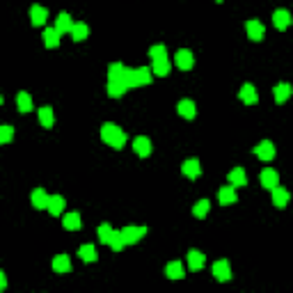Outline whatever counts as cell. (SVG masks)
<instances>
[{
    "mask_svg": "<svg viewBox=\"0 0 293 293\" xmlns=\"http://www.w3.org/2000/svg\"><path fill=\"white\" fill-rule=\"evenodd\" d=\"M101 140L106 144H110L113 149H121V147L126 144V133L121 131L117 124H110L108 121V124L101 126Z\"/></svg>",
    "mask_w": 293,
    "mask_h": 293,
    "instance_id": "1",
    "label": "cell"
},
{
    "mask_svg": "<svg viewBox=\"0 0 293 293\" xmlns=\"http://www.w3.org/2000/svg\"><path fill=\"white\" fill-rule=\"evenodd\" d=\"M119 232H121V238H124V245H135L147 234V227H124Z\"/></svg>",
    "mask_w": 293,
    "mask_h": 293,
    "instance_id": "2",
    "label": "cell"
},
{
    "mask_svg": "<svg viewBox=\"0 0 293 293\" xmlns=\"http://www.w3.org/2000/svg\"><path fill=\"white\" fill-rule=\"evenodd\" d=\"M254 154H257V158H261L263 163H268L275 158V144L270 142V140H261V142L254 147Z\"/></svg>",
    "mask_w": 293,
    "mask_h": 293,
    "instance_id": "3",
    "label": "cell"
},
{
    "mask_svg": "<svg viewBox=\"0 0 293 293\" xmlns=\"http://www.w3.org/2000/svg\"><path fill=\"white\" fill-rule=\"evenodd\" d=\"M213 277L218 282H229L232 280V266H229L227 259H220V261L213 263Z\"/></svg>",
    "mask_w": 293,
    "mask_h": 293,
    "instance_id": "4",
    "label": "cell"
},
{
    "mask_svg": "<svg viewBox=\"0 0 293 293\" xmlns=\"http://www.w3.org/2000/svg\"><path fill=\"white\" fill-rule=\"evenodd\" d=\"M174 62H176V66H179V69H183V71H188V69H192V66H195V58H192V53L188 51V48H181L179 53L174 55Z\"/></svg>",
    "mask_w": 293,
    "mask_h": 293,
    "instance_id": "5",
    "label": "cell"
},
{
    "mask_svg": "<svg viewBox=\"0 0 293 293\" xmlns=\"http://www.w3.org/2000/svg\"><path fill=\"white\" fill-rule=\"evenodd\" d=\"M245 30H247V37H250L252 42H261L263 35H266V28H263V23H261V21H254V18L245 23Z\"/></svg>",
    "mask_w": 293,
    "mask_h": 293,
    "instance_id": "6",
    "label": "cell"
},
{
    "mask_svg": "<svg viewBox=\"0 0 293 293\" xmlns=\"http://www.w3.org/2000/svg\"><path fill=\"white\" fill-rule=\"evenodd\" d=\"M181 172H183L188 179H197L199 174H202V165H199L197 158H188V161H183V165H181Z\"/></svg>",
    "mask_w": 293,
    "mask_h": 293,
    "instance_id": "7",
    "label": "cell"
},
{
    "mask_svg": "<svg viewBox=\"0 0 293 293\" xmlns=\"http://www.w3.org/2000/svg\"><path fill=\"white\" fill-rule=\"evenodd\" d=\"M133 151L140 156V158H147L151 154V140L144 138V135H138V138L133 140Z\"/></svg>",
    "mask_w": 293,
    "mask_h": 293,
    "instance_id": "8",
    "label": "cell"
},
{
    "mask_svg": "<svg viewBox=\"0 0 293 293\" xmlns=\"http://www.w3.org/2000/svg\"><path fill=\"white\" fill-rule=\"evenodd\" d=\"M261 185L263 188H268V190L277 188V185H280V174H277L273 168H266L261 172Z\"/></svg>",
    "mask_w": 293,
    "mask_h": 293,
    "instance_id": "9",
    "label": "cell"
},
{
    "mask_svg": "<svg viewBox=\"0 0 293 293\" xmlns=\"http://www.w3.org/2000/svg\"><path fill=\"white\" fill-rule=\"evenodd\" d=\"M238 96H240V101H243V103H247V106H254V103L259 101L257 90H254V85H250V83H245L243 87H240Z\"/></svg>",
    "mask_w": 293,
    "mask_h": 293,
    "instance_id": "10",
    "label": "cell"
},
{
    "mask_svg": "<svg viewBox=\"0 0 293 293\" xmlns=\"http://www.w3.org/2000/svg\"><path fill=\"white\" fill-rule=\"evenodd\" d=\"M62 227L66 229V232H78V229L83 227V220H80V213H66L64 218H62Z\"/></svg>",
    "mask_w": 293,
    "mask_h": 293,
    "instance_id": "11",
    "label": "cell"
},
{
    "mask_svg": "<svg viewBox=\"0 0 293 293\" xmlns=\"http://www.w3.org/2000/svg\"><path fill=\"white\" fill-rule=\"evenodd\" d=\"M48 18V9L42 5H32L30 7V23L32 25H44Z\"/></svg>",
    "mask_w": 293,
    "mask_h": 293,
    "instance_id": "12",
    "label": "cell"
},
{
    "mask_svg": "<svg viewBox=\"0 0 293 293\" xmlns=\"http://www.w3.org/2000/svg\"><path fill=\"white\" fill-rule=\"evenodd\" d=\"M64 206H66L64 197H62V195H53V197L48 199L46 211L51 213V216H62V211H64Z\"/></svg>",
    "mask_w": 293,
    "mask_h": 293,
    "instance_id": "13",
    "label": "cell"
},
{
    "mask_svg": "<svg viewBox=\"0 0 293 293\" xmlns=\"http://www.w3.org/2000/svg\"><path fill=\"white\" fill-rule=\"evenodd\" d=\"M273 23H275L277 30H287L289 25H291V14H289L287 9H275V14H273Z\"/></svg>",
    "mask_w": 293,
    "mask_h": 293,
    "instance_id": "14",
    "label": "cell"
},
{
    "mask_svg": "<svg viewBox=\"0 0 293 293\" xmlns=\"http://www.w3.org/2000/svg\"><path fill=\"white\" fill-rule=\"evenodd\" d=\"M71 28H73V18L66 12L58 14V18H55V30L62 35V32H71Z\"/></svg>",
    "mask_w": 293,
    "mask_h": 293,
    "instance_id": "15",
    "label": "cell"
},
{
    "mask_svg": "<svg viewBox=\"0 0 293 293\" xmlns=\"http://www.w3.org/2000/svg\"><path fill=\"white\" fill-rule=\"evenodd\" d=\"M176 110H179V115H181V117H185V119H195V115H197L195 101H190V99H183V101H179Z\"/></svg>",
    "mask_w": 293,
    "mask_h": 293,
    "instance_id": "16",
    "label": "cell"
},
{
    "mask_svg": "<svg viewBox=\"0 0 293 293\" xmlns=\"http://www.w3.org/2000/svg\"><path fill=\"white\" fill-rule=\"evenodd\" d=\"M30 199H32V206H35V209H46V206H48V199H51V195H48L44 188H37V190H32Z\"/></svg>",
    "mask_w": 293,
    "mask_h": 293,
    "instance_id": "17",
    "label": "cell"
},
{
    "mask_svg": "<svg viewBox=\"0 0 293 293\" xmlns=\"http://www.w3.org/2000/svg\"><path fill=\"white\" fill-rule=\"evenodd\" d=\"M204 263H206V257H204L199 250H190V252H188V268H190V270H202Z\"/></svg>",
    "mask_w": 293,
    "mask_h": 293,
    "instance_id": "18",
    "label": "cell"
},
{
    "mask_svg": "<svg viewBox=\"0 0 293 293\" xmlns=\"http://www.w3.org/2000/svg\"><path fill=\"white\" fill-rule=\"evenodd\" d=\"M165 275H168L170 280H183V275H185L183 263L181 261H170L168 266H165Z\"/></svg>",
    "mask_w": 293,
    "mask_h": 293,
    "instance_id": "19",
    "label": "cell"
},
{
    "mask_svg": "<svg viewBox=\"0 0 293 293\" xmlns=\"http://www.w3.org/2000/svg\"><path fill=\"white\" fill-rule=\"evenodd\" d=\"M270 192H273V204H275L277 209H284L289 204V190H284V188L277 185V188H273Z\"/></svg>",
    "mask_w": 293,
    "mask_h": 293,
    "instance_id": "20",
    "label": "cell"
},
{
    "mask_svg": "<svg viewBox=\"0 0 293 293\" xmlns=\"http://www.w3.org/2000/svg\"><path fill=\"white\" fill-rule=\"evenodd\" d=\"M78 257L83 259L85 263H94L96 259H99V254H96V247L87 243V245H80V250H78Z\"/></svg>",
    "mask_w": 293,
    "mask_h": 293,
    "instance_id": "21",
    "label": "cell"
},
{
    "mask_svg": "<svg viewBox=\"0 0 293 293\" xmlns=\"http://www.w3.org/2000/svg\"><path fill=\"white\" fill-rule=\"evenodd\" d=\"M53 270L55 273H69L71 270V259L66 257V254H58L53 259Z\"/></svg>",
    "mask_w": 293,
    "mask_h": 293,
    "instance_id": "22",
    "label": "cell"
},
{
    "mask_svg": "<svg viewBox=\"0 0 293 293\" xmlns=\"http://www.w3.org/2000/svg\"><path fill=\"white\" fill-rule=\"evenodd\" d=\"M39 121H42L44 128H51V126L55 124V110H53V108H48V106L39 108Z\"/></svg>",
    "mask_w": 293,
    "mask_h": 293,
    "instance_id": "23",
    "label": "cell"
},
{
    "mask_svg": "<svg viewBox=\"0 0 293 293\" xmlns=\"http://www.w3.org/2000/svg\"><path fill=\"white\" fill-rule=\"evenodd\" d=\"M218 202L225 204V206H229V204L236 202V192H234L232 185H225V188H220V190H218Z\"/></svg>",
    "mask_w": 293,
    "mask_h": 293,
    "instance_id": "24",
    "label": "cell"
},
{
    "mask_svg": "<svg viewBox=\"0 0 293 293\" xmlns=\"http://www.w3.org/2000/svg\"><path fill=\"white\" fill-rule=\"evenodd\" d=\"M229 183H232V188L234 185H245L247 183V174H245V170L243 168H236V170H232V172H229Z\"/></svg>",
    "mask_w": 293,
    "mask_h": 293,
    "instance_id": "25",
    "label": "cell"
},
{
    "mask_svg": "<svg viewBox=\"0 0 293 293\" xmlns=\"http://www.w3.org/2000/svg\"><path fill=\"white\" fill-rule=\"evenodd\" d=\"M273 94H275V101H277V103L289 101V96H291V85H289V83H280V85H275Z\"/></svg>",
    "mask_w": 293,
    "mask_h": 293,
    "instance_id": "26",
    "label": "cell"
},
{
    "mask_svg": "<svg viewBox=\"0 0 293 293\" xmlns=\"http://www.w3.org/2000/svg\"><path fill=\"white\" fill-rule=\"evenodd\" d=\"M58 44H60V32L55 30V28H46V30H44V46L55 48Z\"/></svg>",
    "mask_w": 293,
    "mask_h": 293,
    "instance_id": "27",
    "label": "cell"
},
{
    "mask_svg": "<svg viewBox=\"0 0 293 293\" xmlns=\"http://www.w3.org/2000/svg\"><path fill=\"white\" fill-rule=\"evenodd\" d=\"M16 106L21 113H30L32 110V96L28 92H18L16 94Z\"/></svg>",
    "mask_w": 293,
    "mask_h": 293,
    "instance_id": "28",
    "label": "cell"
},
{
    "mask_svg": "<svg viewBox=\"0 0 293 293\" xmlns=\"http://www.w3.org/2000/svg\"><path fill=\"white\" fill-rule=\"evenodd\" d=\"M170 69H172V64H170V60H156L154 64H151V73L154 76H161L165 78L170 73Z\"/></svg>",
    "mask_w": 293,
    "mask_h": 293,
    "instance_id": "29",
    "label": "cell"
},
{
    "mask_svg": "<svg viewBox=\"0 0 293 293\" xmlns=\"http://www.w3.org/2000/svg\"><path fill=\"white\" fill-rule=\"evenodd\" d=\"M209 211H211V202H209V199H199V202L192 206V216L202 218V220H204V218L209 216Z\"/></svg>",
    "mask_w": 293,
    "mask_h": 293,
    "instance_id": "30",
    "label": "cell"
},
{
    "mask_svg": "<svg viewBox=\"0 0 293 293\" xmlns=\"http://www.w3.org/2000/svg\"><path fill=\"white\" fill-rule=\"evenodd\" d=\"M126 90V85L121 83V80H108V94L113 96V99H119V96H124Z\"/></svg>",
    "mask_w": 293,
    "mask_h": 293,
    "instance_id": "31",
    "label": "cell"
},
{
    "mask_svg": "<svg viewBox=\"0 0 293 293\" xmlns=\"http://www.w3.org/2000/svg\"><path fill=\"white\" fill-rule=\"evenodd\" d=\"M124 71H126V66L121 64V62H113V64L108 66V80H121V78H124Z\"/></svg>",
    "mask_w": 293,
    "mask_h": 293,
    "instance_id": "32",
    "label": "cell"
},
{
    "mask_svg": "<svg viewBox=\"0 0 293 293\" xmlns=\"http://www.w3.org/2000/svg\"><path fill=\"white\" fill-rule=\"evenodd\" d=\"M87 32H90V28H87L85 23H73V28H71L69 35H71L73 42H83L85 37H87Z\"/></svg>",
    "mask_w": 293,
    "mask_h": 293,
    "instance_id": "33",
    "label": "cell"
},
{
    "mask_svg": "<svg viewBox=\"0 0 293 293\" xmlns=\"http://www.w3.org/2000/svg\"><path fill=\"white\" fill-rule=\"evenodd\" d=\"M135 73H138V85H149L154 80V73H151L149 66H138Z\"/></svg>",
    "mask_w": 293,
    "mask_h": 293,
    "instance_id": "34",
    "label": "cell"
},
{
    "mask_svg": "<svg viewBox=\"0 0 293 293\" xmlns=\"http://www.w3.org/2000/svg\"><path fill=\"white\" fill-rule=\"evenodd\" d=\"M121 83L126 85V90H131V87H140L135 69H126V71H124V78H121Z\"/></svg>",
    "mask_w": 293,
    "mask_h": 293,
    "instance_id": "35",
    "label": "cell"
},
{
    "mask_svg": "<svg viewBox=\"0 0 293 293\" xmlns=\"http://www.w3.org/2000/svg\"><path fill=\"white\" fill-rule=\"evenodd\" d=\"M149 55H151V60H168V48L163 46V44H156V46L149 48Z\"/></svg>",
    "mask_w": 293,
    "mask_h": 293,
    "instance_id": "36",
    "label": "cell"
},
{
    "mask_svg": "<svg viewBox=\"0 0 293 293\" xmlns=\"http://www.w3.org/2000/svg\"><path fill=\"white\" fill-rule=\"evenodd\" d=\"M108 245L113 247L115 252L124 250V238H121V232H117V229H113V234H110V240H108Z\"/></svg>",
    "mask_w": 293,
    "mask_h": 293,
    "instance_id": "37",
    "label": "cell"
},
{
    "mask_svg": "<svg viewBox=\"0 0 293 293\" xmlns=\"http://www.w3.org/2000/svg\"><path fill=\"white\" fill-rule=\"evenodd\" d=\"M96 234H99V240H101V243H106V245H108L110 234H113V227H110L108 222H103V225H99V229H96Z\"/></svg>",
    "mask_w": 293,
    "mask_h": 293,
    "instance_id": "38",
    "label": "cell"
},
{
    "mask_svg": "<svg viewBox=\"0 0 293 293\" xmlns=\"http://www.w3.org/2000/svg\"><path fill=\"white\" fill-rule=\"evenodd\" d=\"M12 138H14V128H12V126H7V124L0 126V144L12 142Z\"/></svg>",
    "mask_w": 293,
    "mask_h": 293,
    "instance_id": "39",
    "label": "cell"
},
{
    "mask_svg": "<svg viewBox=\"0 0 293 293\" xmlns=\"http://www.w3.org/2000/svg\"><path fill=\"white\" fill-rule=\"evenodd\" d=\"M5 289H7V277H5V273L0 270V293L5 291Z\"/></svg>",
    "mask_w": 293,
    "mask_h": 293,
    "instance_id": "40",
    "label": "cell"
},
{
    "mask_svg": "<svg viewBox=\"0 0 293 293\" xmlns=\"http://www.w3.org/2000/svg\"><path fill=\"white\" fill-rule=\"evenodd\" d=\"M0 103H2V96H0Z\"/></svg>",
    "mask_w": 293,
    "mask_h": 293,
    "instance_id": "41",
    "label": "cell"
}]
</instances>
